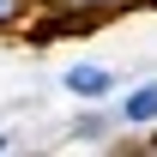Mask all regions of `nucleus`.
<instances>
[{
  "label": "nucleus",
  "mask_w": 157,
  "mask_h": 157,
  "mask_svg": "<svg viewBox=\"0 0 157 157\" xmlns=\"http://www.w3.org/2000/svg\"><path fill=\"white\" fill-rule=\"evenodd\" d=\"M109 85L115 78L103 73V67H67V91L73 97H109Z\"/></svg>",
  "instance_id": "nucleus-1"
},
{
  "label": "nucleus",
  "mask_w": 157,
  "mask_h": 157,
  "mask_svg": "<svg viewBox=\"0 0 157 157\" xmlns=\"http://www.w3.org/2000/svg\"><path fill=\"white\" fill-rule=\"evenodd\" d=\"M121 115H127V127H151V121H157V78H151V85H139L133 97H127Z\"/></svg>",
  "instance_id": "nucleus-2"
},
{
  "label": "nucleus",
  "mask_w": 157,
  "mask_h": 157,
  "mask_svg": "<svg viewBox=\"0 0 157 157\" xmlns=\"http://www.w3.org/2000/svg\"><path fill=\"white\" fill-rule=\"evenodd\" d=\"M18 18V0H0V24H12Z\"/></svg>",
  "instance_id": "nucleus-3"
}]
</instances>
